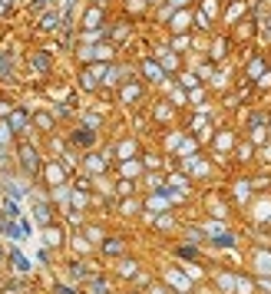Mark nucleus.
<instances>
[{
  "mask_svg": "<svg viewBox=\"0 0 271 294\" xmlns=\"http://www.w3.org/2000/svg\"><path fill=\"white\" fill-rule=\"evenodd\" d=\"M20 155H23V165H27V169H37V159H33V149H30V146H23Z\"/></svg>",
  "mask_w": 271,
  "mask_h": 294,
  "instance_id": "1",
  "label": "nucleus"
},
{
  "mask_svg": "<svg viewBox=\"0 0 271 294\" xmlns=\"http://www.w3.org/2000/svg\"><path fill=\"white\" fill-rule=\"evenodd\" d=\"M142 70H146V76H149V79H155V83L162 79V70H159V66H155V63H146V66H142Z\"/></svg>",
  "mask_w": 271,
  "mask_h": 294,
  "instance_id": "2",
  "label": "nucleus"
},
{
  "mask_svg": "<svg viewBox=\"0 0 271 294\" xmlns=\"http://www.w3.org/2000/svg\"><path fill=\"white\" fill-rule=\"evenodd\" d=\"M37 126H40V129H53V119H50L46 112H40V116H37Z\"/></svg>",
  "mask_w": 271,
  "mask_h": 294,
  "instance_id": "3",
  "label": "nucleus"
},
{
  "mask_svg": "<svg viewBox=\"0 0 271 294\" xmlns=\"http://www.w3.org/2000/svg\"><path fill=\"white\" fill-rule=\"evenodd\" d=\"M261 73H265V63H261V60H255V63L248 66V76H261Z\"/></svg>",
  "mask_w": 271,
  "mask_h": 294,
  "instance_id": "4",
  "label": "nucleus"
},
{
  "mask_svg": "<svg viewBox=\"0 0 271 294\" xmlns=\"http://www.w3.org/2000/svg\"><path fill=\"white\" fill-rule=\"evenodd\" d=\"M136 96H139V86H126L122 89V99H126V103H132Z\"/></svg>",
  "mask_w": 271,
  "mask_h": 294,
  "instance_id": "5",
  "label": "nucleus"
},
{
  "mask_svg": "<svg viewBox=\"0 0 271 294\" xmlns=\"http://www.w3.org/2000/svg\"><path fill=\"white\" fill-rule=\"evenodd\" d=\"M99 20H103V13H99V10H89L86 13V27H96Z\"/></svg>",
  "mask_w": 271,
  "mask_h": 294,
  "instance_id": "6",
  "label": "nucleus"
},
{
  "mask_svg": "<svg viewBox=\"0 0 271 294\" xmlns=\"http://www.w3.org/2000/svg\"><path fill=\"white\" fill-rule=\"evenodd\" d=\"M33 66H37V70H46V66H50V60L40 53V56H33Z\"/></svg>",
  "mask_w": 271,
  "mask_h": 294,
  "instance_id": "7",
  "label": "nucleus"
},
{
  "mask_svg": "<svg viewBox=\"0 0 271 294\" xmlns=\"http://www.w3.org/2000/svg\"><path fill=\"white\" fill-rule=\"evenodd\" d=\"M185 23H189V17H185V13H179V17H175V30H185Z\"/></svg>",
  "mask_w": 271,
  "mask_h": 294,
  "instance_id": "8",
  "label": "nucleus"
},
{
  "mask_svg": "<svg viewBox=\"0 0 271 294\" xmlns=\"http://www.w3.org/2000/svg\"><path fill=\"white\" fill-rule=\"evenodd\" d=\"M53 27H56V17H53V13H50V17H43V30H53Z\"/></svg>",
  "mask_w": 271,
  "mask_h": 294,
  "instance_id": "9",
  "label": "nucleus"
},
{
  "mask_svg": "<svg viewBox=\"0 0 271 294\" xmlns=\"http://www.w3.org/2000/svg\"><path fill=\"white\" fill-rule=\"evenodd\" d=\"M258 268H265V271H271V255H265V258H258Z\"/></svg>",
  "mask_w": 271,
  "mask_h": 294,
  "instance_id": "10",
  "label": "nucleus"
},
{
  "mask_svg": "<svg viewBox=\"0 0 271 294\" xmlns=\"http://www.w3.org/2000/svg\"><path fill=\"white\" fill-rule=\"evenodd\" d=\"M10 126H13V129H20V126H23V116H20V112H17V116H10Z\"/></svg>",
  "mask_w": 271,
  "mask_h": 294,
  "instance_id": "11",
  "label": "nucleus"
}]
</instances>
